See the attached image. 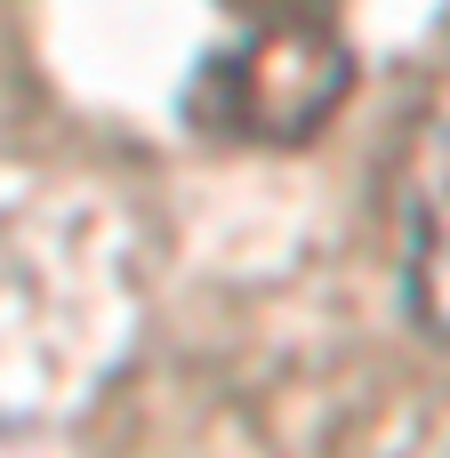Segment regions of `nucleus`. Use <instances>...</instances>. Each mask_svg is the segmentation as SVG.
<instances>
[{"label":"nucleus","instance_id":"nucleus-1","mask_svg":"<svg viewBox=\"0 0 450 458\" xmlns=\"http://www.w3.org/2000/svg\"><path fill=\"white\" fill-rule=\"evenodd\" d=\"M354 81L338 0H217V40L193 72V121L242 145L314 137Z\"/></svg>","mask_w":450,"mask_h":458},{"label":"nucleus","instance_id":"nucleus-2","mask_svg":"<svg viewBox=\"0 0 450 458\" xmlns=\"http://www.w3.org/2000/svg\"><path fill=\"white\" fill-rule=\"evenodd\" d=\"M395 233H403V298L419 330L450 346V56L435 64L395 153Z\"/></svg>","mask_w":450,"mask_h":458}]
</instances>
